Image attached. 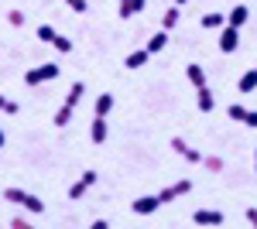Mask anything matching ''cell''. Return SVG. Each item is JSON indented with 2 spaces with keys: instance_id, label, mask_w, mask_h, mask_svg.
Segmentation results:
<instances>
[{
  "instance_id": "6da1fadb",
  "label": "cell",
  "mask_w": 257,
  "mask_h": 229,
  "mask_svg": "<svg viewBox=\"0 0 257 229\" xmlns=\"http://www.w3.org/2000/svg\"><path fill=\"white\" fill-rule=\"evenodd\" d=\"M82 93H86V86H82V82H72V89H69V96H65V103L55 110V127H65V123L72 120V113H76V106H79Z\"/></svg>"
},
{
  "instance_id": "7a4b0ae2",
  "label": "cell",
  "mask_w": 257,
  "mask_h": 229,
  "mask_svg": "<svg viewBox=\"0 0 257 229\" xmlns=\"http://www.w3.org/2000/svg\"><path fill=\"white\" fill-rule=\"evenodd\" d=\"M62 72V65L59 62H45V65H35V69H28L24 72V86H45V82H52V79H59Z\"/></svg>"
},
{
  "instance_id": "3957f363",
  "label": "cell",
  "mask_w": 257,
  "mask_h": 229,
  "mask_svg": "<svg viewBox=\"0 0 257 229\" xmlns=\"http://www.w3.org/2000/svg\"><path fill=\"white\" fill-rule=\"evenodd\" d=\"M4 202H14V205H21V209H28V212H45V202H41L38 195H31V191H24V188H7L4 191Z\"/></svg>"
},
{
  "instance_id": "277c9868",
  "label": "cell",
  "mask_w": 257,
  "mask_h": 229,
  "mask_svg": "<svg viewBox=\"0 0 257 229\" xmlns=\"http://www.w3.org/2000/svg\"><path fill=\"white\" fill-rule=\"evenodd\" d=\"M237 45H240V28L223 24V28H219V52H223V55H233Z\"/></svg>"
},
{
  "instance_id": "5b68a950",
  "label": "cell",
  "mask_w": 257,
  "mask_h": 229,
  "mask_svg": "<svg viewBox=\"0 0 257 229\" xmlns=\"http://www.w3.org/2000/svg\"><path fill=\"white\" fill-rule=\"evenodd\" d=\"M96 181H99V174H96V171H82L79 181H72V185H69V202H79V198H82V195H86L89 188H93Z\"/></svg>"
},
{
  "instance_id": "8992f818",
  "label": "cell",
  "mask_w": 257,
  "mask_h": 229,
  "mask_svg": "<svg viewBox=\"0 0 257 229\" xmlns=\"http://www.w3.org/2000/svg\"><path fill=\"white\" fill-rule=\"evenodd\" d=\"M192 191V178H182V181H175V185H168V188L158 191L161 205H168V202H175V198H182V195H189Z\"/></svg>"
},
{
  "instance_id": "52a82bcc",
  "label": "cell",
  "mask_w": 257,
  "mask_h": 229,
  "mask_svg": "<svg viewBox=\"0 0 257 229\" xmlns=\"http://www.w3.org/2000/svg\"><path fill=\"white\" fill-rule=\"evenodd\" d=\"M168 147H172L178 157H185V161H192V164H202V154H199L196 147H189L182 137H172V140H168Z\"/></svg>"
},
{
  "instance_id": "ba28073f",
  "label": "cell",
  "mask_w": 257,
  "mask_h": 229,
  "mask_svg": "<svg viewBox=\"0 0 257 229\" xmlns=\"http://www.w3.org/2000/svg\"><path fill=\"white\" fill-rule=\"evenodd\" d=\"M226 116L237 120V123H247V127H257V110H247V106H240V103L226 106Z\"/></svg>"
},
{
  "instance_id": "9c48e42d",
  "label": "cell",
  "mask_w": 257,
  "mask_h": 229,
  "mask_svg": "<svg viewBox=\"0 0 257 229\" xmlns=\"http://www.w3.org/2000/svg\"><path fill=\"white\" fill-rule=\"evenodd\" d=\"M192 222H196V226H223L226 215L216 212V209H199V212H192Z\"/></svg>"
},
{
  "instance_id": "30bf717a",
  "label": "cell",
  "mask_w": 257,
  "mask_h": 229,
  "mask_svg": "<svg viewBox=\"0 0 257 229\" xmlns=\"http://www.w3.org/2000/svg\"><path fill=\"white\" fill-rule=\"evenodd\" d=\"M131 209L138 212V215H151V212L161 209V198H158V195H141V198L131 202Z\"/></svg>"
},
{
  "instance_id": "8fae6325",
  "label": "cell",
  "mask_w": 257,
  "mask_h": 229,
  "mask_svg": "<svg viewBox=\"0 0 257 229\" xmlns=\"http://www.w3.org/2000/svg\"><path fill=\"white\" fill-rule=\"evenodd\" d=\"M196 106L202 110V113H213V110H216V96H213L209 86H199L196 89Z\"/></svg>"
},
{
  "instance_id": "7c38bea8",
  "label": "cell",
  "mask_w": 257,
  "mask_h": 229,
  "mask_svg": "<svg viewBox=\"0 0 257 229\" xmlns=\"http://www.w3.org/2000/svg\"><path fill=\"white\" fill-rule=\"evenodd\" d=\"M106 137H110L106 116H93V130H89V140H93V144H106Z\"/></svg>"
},
{
  "instance_id": "4fadbf2b",
  "label": "cell",
  "mask_w": 257,
  "mask_h": 229,
  "mask_svg": "<svg viewBox=\"0 0 257 229\" xmlns=\"http://www.w3.org/2000/svg\"><path fill=\"white\" fill-rule=\"evenodd\" d=\"M247 18H250V11H247V4H237L230 14H226V24H233V28H243L247 24Z\"/></svg>"
},
{
  "instance_id": "5bb4252c",
  "label": "cell",
  "mask_w": 257,
  "mask_h": 229,
  "mask_svg": "<svg viewBox=\"0 0 257 229\" xmlns=\"http://www.w3.org/2000/svg\"><path fill=\"white\" fill-rule=\"evenodd\" d=\"M141 11H144V0H120V11H117V14L123 21H131L134 14H141Z\"/></svg>"
},
{
  "instance_id": "9a60e30c",
  "label": "cell",
  "mask_w": 257,
  "mask_h": 229,
  "mask_svg": "<svg viewBox=\"0 0 257 229\" xmlns=\"http://www.w3.org/2000/svg\"><path fill=\"white\" fill-rule=\"evenodd\" d=\"M165 45H168V31L161 28V31H155V35L148 38V52H151V55H158V52H165Z\"/></svg>"
},
{
  "instance_id": "2e32d148",
  "label": "cell",
  "mask_w": 257,
  "mask_h": 229,
  "mask_svg": "<svg viewBox=\"0 0 257 229\" xmlns=\"http://www.w3.org/2000/svg\"><path fill=\"white\" fill-rule=\"evenodd\" d=\"M148 58H151V52L148 48H138V52H131V55L123 58V65L127 69H141V65H148Z\"/></svg>"
},
{
  "instance_id": "e0dca14e",
  "label": "cell",
  "mask_w": 257,
  "mask_h": 229,
  "mask_svg": "<svg viewBox=\"0 0 257 229\" xmlns=\"http://www.w3.org/2000/svg\"><path fill=\"white\" fill-rule=\"evenodd\" d=\"M237 89H240V93H254V89H257V69H247V72L240 76Z\"/></svg>"
},
{
  "instance_id": "ac0fdd59",
  "label": "cell",
  "mask_w": 257,
  "mask_h": 229,
  "mask_svg": "<svg viewBox=\"0 0 257 229\" xmlns=\"http://www.w3.org/2000/svg\"><path fill=\"white\" fill-rule=\"evenodd\" d=\"M185 76H189V82H192V86H206V72H202V65H196V62H192V65H185Z\"/></svg>"
},
{
  "instance_id": "d6986e66",
  "label": "cell",
  "mask_w": 257,
  "mask_h": 229,
  "mask_svg": "<svg viewBox=\"0 0 257 229\" xmlns=\"http://www.w3.org/2000/svg\"><path fill=\"white\" fill-rule=\"evenodd\" d=\"M178 21H182V11H178V4H175L172 11H165V14H161V28H165V31H172Z\"/></svg>"
},
{
  "instance_id": "ffe728a7",
  "label": "cell",
  "mask_w": 257,
  "mask_h": 229,
  "mask_svg": "<svg viewBox=\"0 0 257 229\" xmlns=\"http://www.w3.org/2000/svg\"><path fill=\"white\" fill-rule=\"evenodd\" d=\"M226 24V14L223 11H209V14H202V28H223Z\"/></svg>"
},
{
  "instance_id": "44dd1931",
  "label": "cell",
  "mask_w": 257,
  "mask_h": 229,
  "mask_svg": "<svg viewBox=\"0 0 257 229\" xmlns=\"http://www.w3.org/2000/svg\"><path fill=\"white\" fill-rule=\"evenodd\" d=\"M110 110H113V93H103L96 99V116H106Z\"/></svg>"
},
{
  "instance_id": "7402d4cb",
  "label": "cell",
  "mask_w": 257,
  "mask_h": 229,
  "mask_svg": "<svg viewBox=\"0 0 257 229\" xmlns=\"http://www.w3.org/2000/svg\"><path fill=\"white\" fill-rule=\"evenodd\" d=\"M55 35H59V31H55L52 24H41V28H38V41H45V45H52V41H55Z\"/></svg>"
},
{
  "instance_id": "603a6c76",
  "label": "cell",
  "mask_w": 257,
  "mask_h": 229,
  "mask_svg": "<svg viewBox=\"0 0 257 229\" xmlns=\"http://www.w3.org/2000/svg\"><path fill=\"white\" fill-rule=\"evenodd\" d=\"M18 110H21V106L11 99V96H0V113H11V116H14Z\"/></svg>"
},
{
  "instance_id": "cb8c5ba5",
  "label": "cell",
  "mask_w": 257,
  "mask_h": 229,
  "mask_svg": "<svg viewBox=\"0 0 257 229\" xmlns=\"http://www.w3.org/2000/svg\"><path fill=\"white\" fill-rule=\"evenodd\" d=\"M202 164H206L209 171H223V157H216V154H209V157L202 154Z\"/></svg>"
},
{
  "instance_id": "d4e9b609",
  "label": "cell",
  "mask_w": 257,
  "mask_h": 229,
  "mask_svg": "<svg viewBox=\"0 0 257 229\" xmlns=\"http://www.w3.org/2000/svg\"><path fill=\"white\" fill-rule=\"evenodd\" d=\"M7 24H11V28H21V24H24V14H21V11H7Z\"/></svg>"
},
{
  "instance_id": "484cf974",
  "label": "cell",
  "mask_w": 257,
  "mask_h": 229,
  "mask_svg": "<svg viewBox=\"0 0 257 229\" xmlns=\"http://www.w3.org/2000/svg\"><path fill=\"white\" fill-rule=\"evenodd\" d=\"M59 52H72V38H62V35H55V41H52Z\"/></svg>"
},
{
  "instance_id": "4316f807",
  "label": "cell",
  "mask_w": 257,
  "mask_h": 229,
  "mask_svg": "<svg viewBox=\"0 0 257 229\" xmlns=\"http://www.w3.org/2000/svg\"><path fill=\"white\" fill-rule=\"evenodd\" d=\"M65 4H69V11H76V14H86V11H89L86 0H65Z\"/></svg>"
},
{
  "instance_id": "83f0119b",
  "label": "cell",
  "mask_w": 257,
  "mask_h": 229,
  "mask_svg": "<svg viewBox=\"0 0 257 229\" xmlns=\"http://www.w3.org/2000/svg\"><path fill=\"white\" fill-rule=\"evenodd\" d=\"M11 226H14V229H35V226H31V219H24V215H14Z\"/></svg>"
},
{
  "instance_id": "f1b7e54d",
  "label": "cell",
  "mask_w": 257,
  "mask_h": 229,
  "mask_svg": "<svg viewBox=\"0 0 257 229\" xmlns=\"http://www.w3.org/2000/svg\"><path fill=\"white\" fill-rule=\"evenodd\" d=\"M247 222H250V226H257V209H247Z\"/></svg>"
},
{
  "instance_id": "f546056e",
  "label": "cell",
  "mask_w": 257,
  "mask_h": 229,
  "mask_svg": "<svg viewBox=\"0 0 257 229\" xmlns=\"http://www.w3.org/2000/svg\"><path fill=\"white\" fill-rule=\"evenodd\" d=\"M4 144H7V137H4V130H0V147H4Z\"/></svg>"
},
{
  "instance_id": "4dcf8cb0",
  "label": "cell",
  "mask_w": 257,
  "mask_h": 229,
  "mask_svg": "<svg viewBox=\"0 0 257 229\" xmlns=\"http://www.w3.org/2000/svg\"><path fill=\"white\" fill-rule=\"evenodd\" d=\"M175 4H178V7H182V4H189V0H175Z\"/></svg>"
},
{
  "instance_id": "1f68e13d",
  "label": "cell",
  "mask_w": 257,
  "mask_h": 229,
  "mask_svg": "<svg viewBox=\"0 0 257 229\" xmlns=\"http://www.w3.org/2000/svg\"><path fill=\"white\" fill-rule=\"evenodd\" d=\"M254 164H257V154H254Z\"/></svg>"
}]
</instances>
